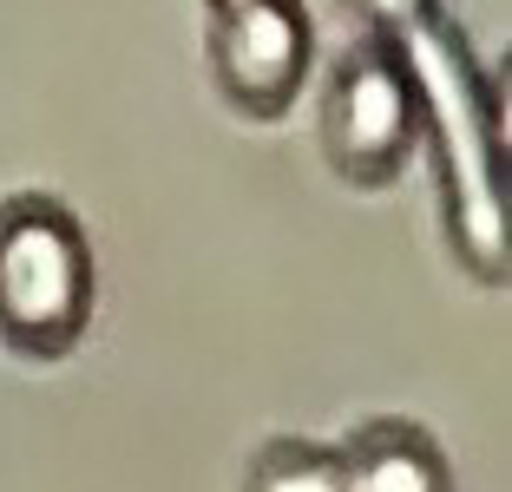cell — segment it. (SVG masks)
Segmentation results:
<instances>
[{"instance_id":"obj_1","label":"cell","mask_w":512,"mask_h":492,"mask_svg":"<svg viewBox=\"0 0 512 492\" xmlns=\"http://www.w3.org/2000/svg\"><path fill=\"white\" fill-rule=\"evenodd\" d=\"M401 60L414 105H421V138L434 145L440 164V217H447L453 256L480 276V283H506V171H499V145H506V112H499L493 79L480 73L473 46L460 40L453 20H427L401 46H388Z\"/></svg>"},{"instance_id":"obj_2","label":"cell","mask_w":512,"mask_h":492,"mask_svg":"<svg viewBox=\"0 0 512 492\" xmlns=\"http://www.w3.org/2000/svg\"><path fill=\"white\" fill-rule=\"evenodd\" d=\"M99 302V269L79 217L60 197L20 191L0 204V342L60 361L79 348Z\"/></svg>"},{"instance_id":"obj_3","label":"cell","mask_w":512,"mask_h":492,"mask_svg":"<svg viewBox=\"0 0 512 492\" xmlns=\"http://www.w3.org/2000/svg\"><path fill=\"white\" fill-rule=\"evenodd\" d=\"M421 145V105L407 86L401 60L388 46L362 40L342 53L322 86V151L348 184H388Z\"/></svg>"},{"instance_id":"obj_4","label":"cell","mask_w":512,"mask_h":492,"mask_svg":"<svg viewBox=\"0 0 512 492\" xmlns=\"http://www.w3.org/2000/svg\"><path fill=\"white\" fill-rule=\"evenodd\" d=\"M316 60V27L302 0H224L211 7V73L237 112L283 119Z\"/></svg>"},{"instance_id":"obj_5","label":"cell","mask_w":512,"mask_h":492,"mask_svg":"<svg viewBox=\"0 0 512 492\" xmlns=\"http://www.w3.org/2000/svg\"><path fill=\"white\" fill-rule=\"evenodd\" d=\"M342 492H453V466L434 433L414 420H368L348 447H335Z\"/></svg>"},{"instance_id":"obj_6","label":"cell","mask_w":512,"mask_h":492,"mask_svg":"<svg viewBox=\"0 0 512 492\" xmlns=\"http://www.w3.org/2000/svg\"><path fill=\"white\" fill-rule=\"evenodd\" d=\"M243 492H342L335 447L296 440V433H276V440H263V453L250 460Z\"/></svg>"},{"instance_id":"obj_7","label":"cell","mask_w":512,"mask_h":492,"mask_svg":"<svg viewBox=\"0 0 512 492\" xmlns=\"http://www.w3.org/2000/svg\"><path fill=\"white\" fill-rule=\"evenodd\" d=\"M348 7H355V20L368 27L375 46H401L414 27H427V20L440 14L434 0H348Z\"/></svg>"},{"instance_id":"obj_8","label":"cell","mask_w":512,"mask_h":492,"mask_svg":"<svg viewBox=\"0 0 512 492\" xmlns=\"http://www.w3.org/2000/svg\"><path fill=\"white\" fill-rule=\"evenodd\" d=\"M204 7H224V0H204Z\"/></svg>"}]
</instances>
